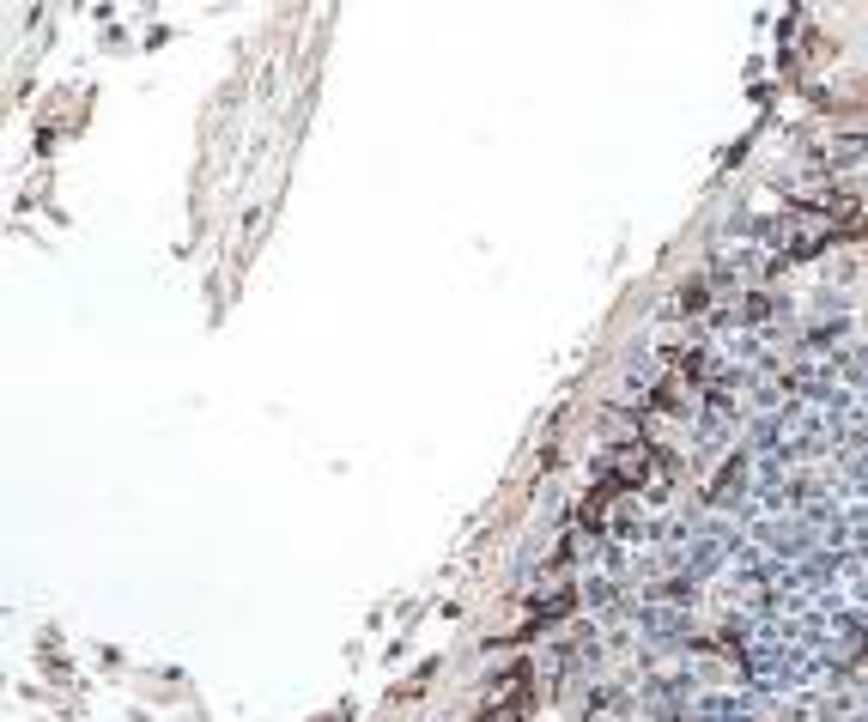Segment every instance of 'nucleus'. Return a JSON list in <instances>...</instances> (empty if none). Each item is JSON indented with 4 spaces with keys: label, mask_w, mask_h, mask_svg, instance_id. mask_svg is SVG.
Listing matches in <instances>:
<instances>
[{
    "label": "nucleus",
    "mask_w": 868,
    "mask_h": 722,
    "mask_svg": "<svg viewBox=\"0 0 868 722\" xmlns=\"http://www.w3.org/2000/svg\"><path fill=\"white\" fill-rule=\"evenodd\" d=\"M650 449L644 444H626V449H614V480H626V486H638V480H650Z\"/></svg>",
    "instance_id": "f257e3e1"
}]
</instances>
